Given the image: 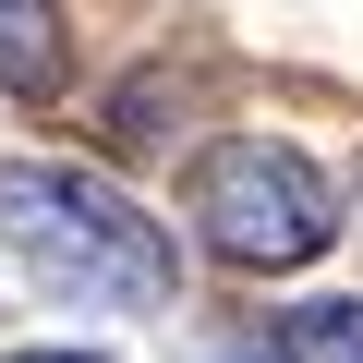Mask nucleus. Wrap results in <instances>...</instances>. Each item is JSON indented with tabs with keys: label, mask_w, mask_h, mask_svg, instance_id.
<instances>
[{
	"label": "nucleus",
	"mask_w": 363,
	"mask_h": 363,
	"mask_svg": "<svg viewBox=\"0 0 363 363\" xmlns=\"http://www.w3.org/2000/svg\"><path fill=\"white\" fill-rule=\"evenodd\" d=\"M0 230L13 255L73 291V303H109V315H157L182 291V255H169V218H145L121 182L73 169V157H13L0 169Z\"/></svg>",
	"instance_id": "obj_1"
},
{
	"label": "nucleus",
	"mask_w": 363,
	"mask_h": 363,
	"mask_svg": "<svg viewBox=\"0 0 363 363\" xmlns=\"http://www.w3.org/2000/svg\"><path fill=\"white\" fill-rule=\"evenodd\" d=\"M0 85L61 97V0H0Z\"/></svg>",
	"instance_id": "obj_3"
},
{
	"label": "nucleus",
	"mask_w": 363,
	"mask_h": 363,
	"mask_svg": "<svg viewBox=\"0 0 363 363\" xmlns=\"http://www.w3.org/2000/svg\"><path fill=\"white\" fill-rule=\"evenodd\" d=\"M13 363H97V351H13Z\"/></svg>",
	"instance_id": "obj_5"
},
{
	"label": "nucleus",
	"mask_w": 363,
	"mask_h": 363,
	"mask_svg": "<svg viewBox=\"0 0 363 363\" xmlns=\"http://www.w3.org/2000/svg\"><path fill=\"white\" fill-rule=\"evenodd\" d=\"M182 218L206 230V255H230V267H315L327 242H339V194H327V169L303 157V145H279V133H218L206 157H194V182H182Z\"/></svg>",
	"instance_id": "obj_2"
},
{
	"label": "nucleus",
	"mask_w": 363,
	"mask_h": 363,
	"mask_svg": "<svg viewBox=\"0 0 363 363\" xmlns=\"http://www.w3.org/2000/svg\"><path fill=\"white\" fill-rule=\"evenodd\" d=\"M279 351L291 363H363V303H303L279 327Z\"/></svg>",
	"instance_id": "obj_4"
}]
</instances>
